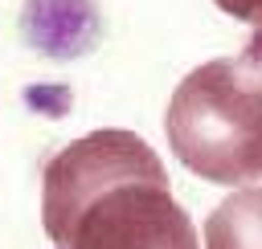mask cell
I'll use <instances>...</instances> for the list:
<instances>
[{"instance_id": "obj_4", "label": "cell", "mask_w": 262, "mask_h": 249, "mask_svg": "<svg viewBox=\"0 0 262 249\" xmlns=\"http://www.w3.org/2000/svg\"><path fill=\"white\" fill-rule=\"evenodd\" d=\"M225 16H233V20H246V24H254V29H262V0H213Z\"/></svg>"}, {"instance_id": "obj_3", "label": "cell", "mask_w": 262, "mask_h": 249, "mask_svg": "<svg viewBox=\"0 0 262 249\" xmlns=\"http://www.w3.org/2000/svg\"><path fill=\"white\" fill-rule=\"evenodd\" d=\"M205 249H262V188L225 196L205 220Z\"/></svg>"}, {"instance_id": "obj_1", "label": "cell", "mask_w": 262, "mask_h": 249, "mask_svg": "<svg viewBox=\"0 0 262 249\" xmlns=\"http://www.w3.org/2000/svg\"><path fill=\"white\" fill-rule=\"evenodd\" d=\"M41 225L57 249H196L160 155L135 131H90L41 176Z\"/></svg>"}, {"instance_id": "obj_2", "label": "cell", "mask_w": 262, "mask_h": 249, "mask_svg": "<svg viewBox=\"0 0 262 249\" xmlns=\"http://www.w3.org/2000/svg\"><path fill=\"white\" fill-rule=\"evenodd\" d=\"M172 155L209 184L262 180V57H217L172 90L164 114Z\"/></svg>"}]
</instances>
